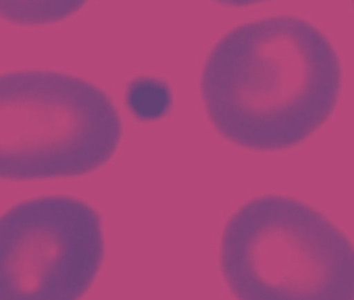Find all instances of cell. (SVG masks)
Returning a JSON list of instances; mask_svg holds the SVG:
<instances>
[{
  "label": "cell",
  "mask_w": 354,
  "mask_h": 300,
  "mask_svg": "<svg viewBox=\"0 0 354 300\" xmlns=\"http://www.w3.org/2000/svg\"><path fill=\"white\" fill-rule=\"evenodd\" d=\"M342 86L329 38L300 17L230 30L209 53L201 98L215 131L246 150H288L325 125Z\"/></svg>",
  "instance_id": "cell-1"
},
{
  "label": "cell",
  "mask_w": 354,
  "mask_h": 300,
  "mask_svg": "<svg viewBox=\"0 0 354 300\" xmlns=\"http://www.w3.org/2000/svg\"><path fill=\"white\" fill-rule=\"evenodd\" d=\"M219 267L236 300H354V244L290 196L242 205L223 227Z\"/></svg>",
  "instance_id": "cell-2"
},
{
  "label": "cell",
  "mask_w": 354,
  "mask_h": 300,
  "mask_svg": "<svg viewBox=\"0 0 354 300\" xmlns=\"http://www.w3.org/2000/svg\"><path fill=\"white\" fill-rule=\"evenodd\" d=\"M121 133L115 102L90 79L46 69L0 75V180L92 174L115 155Z\"/></svg>",
  "instance_id": "cell-3"
},
{
  "label": "cell",
  "mask_w": 354,
  "mask_h": 300,
  "mask_svg": "<svg viewBox=\"0 0 354 300\" xmlns=\"http://www.w3.org/2000/svg\"><path fill=\"white\" fill-rule=\"evenodd\" d=\"M104 261L102 219L73 196H38L0 215V300H82Z\"/></svg>",
  "instance_id": "cell-4"
},
{
  "label": "cell",
  "mask_w": 354,
  "mask_h": 300,
  "mask_svg": "<svg viewBox=\"0 0 354 300\" xmlns=\"http://www.w3.org/2000/svg\"><path fill=\"white\" fill-rule=\"evenodd\" d=\"M88 0H0V19L21 28L59 24L73 17Z\"/></svg>",
  "instance_id": "cell-5"
},
{
  "label": "cell",
  "mask_w": 354,
  "mask_h": 300,
  "mask_svg": "<svg viewBox=\"0 0 354 300\" xmlns=\"http://www.w3.org/2000/svg\"><path fill=\"white\" fill-rule=\"evenodd\" d=\"M213 3H219L223 7H252V5L271 3V0H213Z\"/></svg>",
  "instance_id": "cell-6"
},
{
  "label": "cell",
  "mask_w": 354,
  "mask_h": 300,
  "mask_svg": "<svg viewBox=\"0 0 354 300\" xmlns=\"http://www.w3.org/2000/svg\"><path fill=\"white\" fill-rule=\"evenodd\" d=\"M352 5H354V0H352Z\"/></svg>",
  "instance_id": "cell-7"
}]
</instances>
